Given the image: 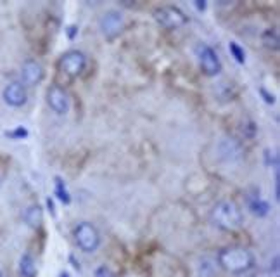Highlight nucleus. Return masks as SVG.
<instances>
[{
  "mask_svg": "<svg viewBox=\"0 0 280 277\" xmlns=\"http://www.w3.org/2000/svg\"><path fill=\"white\" fill-rule=\"evenodd\" d=\"M218 264L232 274H240L252 267V254L239 246H230L218 253Z\"/></svg>",
  "mask_w": 280,
  "mask_h": 277,
  "instance_id": "obj_1",
  "label": "nucleus"
},
{
  "mask_svg": "<svg viewBox=\"0 0 280 277\" xmlns=\"http://www.w3.org/2000/svg\"><path fill=\"white\" fill-rule=\"evenodd\" d=\"M213 222L223 230H237L242 226V212L234 201H220L211 212Z\"/></svg>",
  "mask_w": 280,
  "mask_h": 277,
  "instance_id": "obj_2",
  "label": "nucleus"
},
{
  "mask_svg": "<svg viewBox=\"0 0 280 277\" xmlns=\"http://www.w3.org/2000/svg\"><path fill=\"white\" fill-rule=\"evenodd\" d=\"M196 56H198L199 66L204 74L214 76V74H218L222 71L220 58H218V54L210 46H206V44H198V47H196Z\"/></svg>",
  "mask_w": 280,
  "mask_h": 277,
  "instance_id": "obj_3",
  "label": "nucleus"
},
{
  "mask_svg": "<svg viewBox=\"0 0 280 277\" xmlns=\"http://www.w3.org/2000/svg\"><path fill=\"white\" fill-rule=\"evenodd\" d=\"M74 241L85 253H92L99 248L100 238L96 227L88 222H83L74 229Z\"/></svg>",
  "mask_w": 280,
  "mask_h": 277,
  "instance_id": "obj_4",
  "label": "nucleus"
},
{
  "mask_svg": "<svg viewBox=\"0 0 280 277\" xmlns=\"http://www.w3.org/2000/svg\"><path fill=\"white\" fill-rule=\"evenodd\" d=\"M154 20L166 30H176L187 23V16L182 12L178 7H172V6L158 7L154 10Z\"/></svg>",
  "mask_w": 280,
  "mask_h": 277,
  "instance_id": "obj_5",
  "label": "nucleus"
},
{
  "mask_svg": "<svg viewBox=\"0 0 280 277\" xmlns=\"http://www.w3.org/2000/svg\"><path fill=\"white\" fill-rule=\"evenodd\" d=\"M99 26L106 38H114L124 30V20L118 10H108V12L102 14Z\"/></svg>",
  "mask_w": 280,
  "mask_h": 277,
  "instance_id": "obj_6",
  "label": "nucleus"
},
{
  "mask_svg": "<svg viewBox=\"0 0 280 277\" xmlns=\"http://www.w3.org/2000/svg\"><path fill=\"white\" fill-rule=\"evenodd\" d=\"M86 64V58L80 50H70L60 58L59 68L62 73L70 74V76H78Z\"/></svg>",
  "mask_w": 280,
  "mask_h": 277,
  "instance_id": "obj_7",
  "label": "nucleus"
},
{
  "mask_svg": "<svg viewBox=\"0 0 280 277\" xmlns=\"http://www.w3.org/2000/svg\"><path fill=\"white\" fill-rule=\"evenodd\" d=\"M47 102L50 106V110H54L58 114H66L70 110V97L64 88H60L59 85H52L47 90Z\"/></svg>",
  "mask_w": 280,
  "mask_h": 277,
  "instance_id": "obj_8",
  "label": "nucleus"
},
{
  "mask_svg": "<svg viewBox=\"0 0 280 277\" xmlns=\"http://www.w3.org/2000/svg\"><path fill=\"white\" fill-rule=\"evenodd\" d=\"M2 97H4V100H6V104H9V106H12V108L24 106L26 100H28V94H26L24 85L18 84V82H12V84L7 85L2 92Z\"/></svg>",
  "mask_w": 280,
  "mask_h": 277,
  "instance_id": "obj_9",
  "label": "nucleus"
},
{
  "mask_svg": "<svg viewBox=\"0 0 280 277\" xmlns=\"http://www.w3.org/2000/svg\"><path fill=\"white\" fill-rule=\"evenodd\" d=\"M21 78H22V84L28 85V87H35L38 85L42 80H44V68L38 61H26L21 68Z\"/></svg>",
  "mask_w": 280,
  "mask_h": 277,
  "instance_id": "obj_10",
  "label": "nucleus"
},
{
  "mask_svg": "<svg viewBox=\"0 0 280 277\" xmlns=\"http://www.w3.org/2000/svg\"><path fill=\"white\" fill-rule=\"evenodd\" d=\"M24 222L28 224L33 229H38L42 226V220H44V213H42V208L38 204H30L28 208L24 210V215H22Z\"/></svg>",
  "mask_w": 280,
  "mask_h": 277,
  "instance_id": "obj_11",
  "label": "nucleus"
},
{
  "mask_svg": "<svg viewBox=\"0 0 280 277\" xmlns=\"http://www.w3.org/2000/svg\"><path fill=\"white\" fill-rule=\"evenodd\" d=\"M20 274L21 277H35L36 276V265L35 260L30 253H24L20 260Z\"/></svg>",
  "mask_w": 280,
  "mask_h": 277,
  "instance_id": "obj_12",
  "label": "nucleus"
},
{
  "mask_svg": "<svg viewBox=\"0 0 280 277\" xmlns=\"http://www.w3.org/2000/svg\"><path fill=\"white\" fill-rule=\"evenodd\" d=\"M249 210H251L254 215L258 216H264L268 213V210H270V206H268V203H264V201H261L258 196L254 198V200L249 203Z\"/></svg>",
  "mask_w": 280,
  "mask_h": 277,
  "instance_id": "obj_13",
  "label": "nucleus"
},
{
  "mask_svg": "<svg viewBox=\"0 0 280 277\" xmlns=\"http://www.w3.org/2000/svg\"><path fill=\"white\" fill-rule=\"evenodd\" d=\"M56 194H58V198L62 203H70L71 198H70V192H68L66 186H64V182L60 180V178H56Z\"/></svg>",
  "mask_w": 280,
  "mask_h": 277,
  "instance_id": "obj_14",
  "label": "nucleus"
},
{
  "mask_svg": "<svg viewBox=\"0 0 280 277\" xmlns=\"http://www.w3.org/2000/svg\"><path fill=\"white\" fill-rule=\"evenodd\" d=\"M230 52H232V56L236 58V61L237 62H244V59H246V54H244V50L239 47V44H236V42H230Z\"/></svg>",
  "mask_w": 280,
  "mask_h": 277,
  "instance_id": "obj_15",
  "label": "nucleus"
},
{
  "mask_svg": "<svg viewBox=\"0 0 280 277\" xmlns=\"http://www.w3.org/2000/svg\"><path fill=\"white\" fill-rule=\"evenodd\" d=\"M263 42L266 44L268 47H277V44H278L277 33H275L274 30H266L263 35Z\"/></svg>",
  "mask_w": 280,
  "mask_h": 277,
  "instance_id": "obj_16",
  "label": "nucleus"
},
{
  "mask_svg": "<svg viewBox=\"0 0 280 277\" xmlns=\"http://www.w3.org/2000/svg\"><path fill=\"white\" fill-rule=\"evenodd\" d=\"M96 277H114V276H112V272L109 270L108 267H100V268H97Z\"/></svg>",
  "mask_w": 280,
  "mask_h": 277,
  "instance_id": "obj_17",
  "label": "nucleus"
},
{
  "mask_svg": "<svg viewBox=\"0 0 280 277\" xmlns=\"http://www.w3.org/2000/svg\"><path fill=\"white\" fill-rule=\"evenodd\" d=\"M7 136H10V137H26V130L18 128V130H14V132L7 134Z\"/></svg>",
  "mask_w": 280,
  "mask_h": 277,
  "instance_id": "obj_18",
  "label": "nucleus"
}]
</instances>
